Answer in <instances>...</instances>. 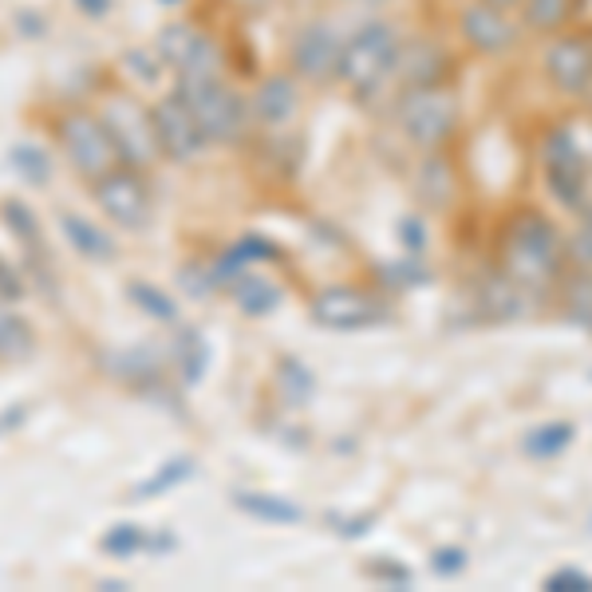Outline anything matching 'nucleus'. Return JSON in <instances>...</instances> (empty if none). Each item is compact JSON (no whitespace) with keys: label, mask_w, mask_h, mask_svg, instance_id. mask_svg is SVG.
Returning <instances> with one entry per match:
<instances>
[{"label":"nucleus","mask_w":592,"mask_h":592,"mask_svg":"<svg viewBox=\"0 0 592 592\" xmlns=\"http://www.w3.org/2000/svg\"><path fill=\"white\" fill-rule=\"evenodd\" d=\"M234 505L241 513H249L253 522H265V525H300L305 522V510L281 493H265V490H237L234 493Z\"/></svg>","instance_id":"16"},{"label":"nucleus","mask_w":592,"mask_h":592,"mask_svg":"<svg viewBox=\"0 0 592 592\" xmlns=\"http://www.w3.org/2000/svg\"><path fill=\"white\" fill-rule=\"evenodd\" d=\"M545 71L561 91L584 95L592 83V39L589 36H565L557 39L545 56Z\"/></svg>","instance_id":"11"},{"label":"nucleus","mask_w":592,"mask_h":592,"mask_svg":"<svg viewBox=\"0 0 592 592\" xmlns=\"http://www.w3.org/2000/svg\"><path fill=\"white\" fill-rule=\"evenodd\" d=\"M127 296L135 300L138 308L147 316H155V320H162V325H170V320H178V305L170 300L167 293H158L155 285H143V281H130L127 285Z\"/></svg>","instance_id":"28"},{"label":"nucleus","mask_w":592,"mask_h":592,"mask_svg":"<svg viewBox=\"0 0 592 592\" xmlns=\"http://www.w3.org/2000/svg\"><path fill=\"white\" fill-rule=\"evenodd\" d=\"M194 470H197V463L190 458V454H174V458H167V463L158 466L150 478H143L130 498H135V502H150V498H158V493H167V490H174V486L186 482V478H194Z\"/></svg>","instance_id":"22"},{"label":"nucleus","mask_w":592,"mask_h":592,"mask_svg":"<svg viewBox=\"0 0 592 592\" xmlns=\"http://www.w3.org/2000/svg\"><path fill=\"white\" fill-rule=\"evenodd\" d=\"M300 107V95H296V83L285 76H269L253 95V118L265 123V127H288Z\"/></svg>","instance_id":"14"},{"label":"nucleus","mask_w":592,"mask_h":592,"mask_svg":"<svg viewBox=\"0 0 592 592\" xmlns=\"http://www.w3.org/2000/svg\"><path fill=\"white\" fill-rule=\"evenodd\" d=\"M557 265H561V237L549 217H513L510 234H505V276H513L517 285H545L553 281Z\"/></svg>","instance_id":"2"},{"label":"nucleus","mask_w":592,"mask_h":592,"mask_svg":"<svg viewBox=\"0 0 592 592\" xmlns=\"http://www.w3.org/2000/svg\"><path fill=\"white\" fill-rule=\"evenodd\" d=\"M276 379H281V391H285V399L293 407H305L308 399H312V391H316V375L308 372L300 360H281V367H276Z\"/></svg>","instance_id":"25"},{"label":"nucleus","mask_w":592,"mask_h":592,"mask_svg":"<svg viewBox=\"0 0 592 592\" xmlns=\"http://www.w3.org/2000/svg\"><path fill=\"white\" fill-rule=\"evenodd\" d=\"M463 36L470 39L478 52H486V56H498V52H505L513 39H517V32H513V24L505 20L502 9L478 4V9L463 12Z\"/></svg>","instance_id":"13"},{"label":"nucleus","mask_w":592,"mask_h":592,"mask_svg":"<svg viewBox=\"0 0 592 592\" xmlns=\"http://www.w3.org/2000/svg\"><path fill=\"white\" fill-rule=\"evenodd\" d=\"M419 194H423L431 206H446V202L454 197L451 167H446V162H439V158L423 162V170H419Z\"/></svg>","instance_id":"27"},{"label":"nucleus","mask_w":592,"mask_h":592,"mask_svg":"<svg viewBox=\"0 0 592 592\" xmlns=\"http://www.w3.org/2000/svg\"><path fill=\"white\" fill-rule=\"evenodd\" d=\"M178 95L186 99V107L194 111L197 127L202 135L214 138V143H234L241 138L249 123V111L241 103L234 88H226L217 76H206V79H182L178 83Z\"/></svg>","instance_id":"3"},{"label":"nucleus","mask_w":592,"mask_h":592,"mask_svg":"<svg viewBox=\"0 0 592 592\" xmlns=\"http://www.w3.org/2000/svg\"><path fill=\"white\" fill-rule=\"evenodd\" d=\"M143 549H147V533L130 522L111 525V530L103 533V553H111V557H135V553Z\"/></svg>","instance_id":"30"},{"label":"nucleus","mask_w":592,"mask_h":592,"mask_svg":"<svg viewBox=\"0 0 592 592\" xmlns=\"http://www.w3.org/2000/svg\"><path fill=\"white\" fill-rule=\"evenodd\" d=\"M572 12V0H525V24L537 32L561 29Z\"/></svg>","instance_id":"29"},{"label":"nucleus","mask_w":592,"mask_h":592,"mask_svg":"<svg viewBox=\"0 0 592 592\" xmlns=\"http://www.w3.org/2000/svg\"><path fill=\"white\" fill-rule=\"evenodd\" d=\"M95 190V202L99 209L115 221L118 229H127V234H138V229L150 226V217H155V206H150V190L147 182L130 170H107L103 178L91 182Z\"/></svg>","instance_id":"5"},{"label":"nucleus","mask_w":592,"mask_h":592,"mask_svg":"<svg viewBox=\"0 0 592 592\" xmlns=\"http://www.w3.org/2000/svg\"><path fill=\"white\" fill-rule=\"evenodd\" d=\"M36 348V332L20 312H12L9 305H0V364H20L29 360Z\"/></svg>","instance_id":"19"},{"label":"nucleus","mask_w":592,"mask_h":592,"mask_svg":"<svg viewBox=\"0 0 592 592\" xmlns=\"http://www.w3.org/2000/svg\"><path fill=\"white\" fill-rule=\"evenodd\" d=\"M399 241H403L407 253H423L426 246V226L419 214H407L403 221H399Z\"/></svg>","instance_id":"37"},{"label":"nucleus","mask_w":592,"mask_h":592,"mask_svg":"<svg viewBox=\"0 0 592 592\" xmlns=\"http://www.w3.org/2000/svg\"><path fill=\"white\" fill-rule=\"evenodd\" d=\"M482 4H490V9H513V4H522V0H482Z\"/></svg>","instance_id":"43"},{"label":"nucleus","mask_w":592,"mask_h":592,"mask_svg":"<svg viewBox=\"0 0 592 592\" xmlns=\"http://www.w3.org/2000/svg\"><path fill=\"white\" fill-rule=\"evenodd\" d=\"M4 217H9V226L24 237V246H32L36 253H44V237H39L36 217H32L29 209L20 206V202H9V206H4Z\"/></svg>","instance_id":"32"},{"label":"nucleus","mask_w":592,"mask_h":592,"mask_svg":"<svg viewBox=\"0 0 592 592\" xmlns=\"http://www.w3.org/2000/svg\"><path fill=\"white\" fill-rule=\"evenodd\" d=\"M466 565H470V557H466L463 545H443V549L431 553V569L443 577V581H451V577H458V572H466Z\"/></svg>","instance_id":"33"},{"label":"nucleus","mask_w":592,"mask_h":592,"mask_svg":"<svg viewBox=\"0 0 592 592\" xmlns=\"http://www.w3.org/2000/svg\"><path fill=\"white\" fill-rule=\"evenodd\" d=\"M589 533H592V517H589Z\"/></svg>","instance_id":"46"},{"label":"nucleus","mask_w":592,"mask_h":592,"mask_svg":"<svg viewBox=\"0 0 592 592\" xmlns=\"http://www.w3.org/2000/svg\"><path fill=\"white\" fill-rule=\"evenodd\" d=\"M0 288H4V300H16L20 293H24V285H20V276H12V269L0 261Z\"/></svg>","instance_id":"41"},{"label":"nucleus","mask_w":592,"mask_h":592,"mask_svg":"<svg viewBox=\"0 0 592 592\" xmlns=\"http://www.w3.org/2000/svg\"><path fill=\"white\" fill-rule=\"evenodd\" d=\"M150 118H155L158 150H162L167 158H174V162H190V158L202 155L206 135H202L194 111L186 107V99L178 95V91L162 99V103L150 111Z\"/></svg>","instance_id":"10"},{"label":"nucleus","mask_w":592,"mask_h":592,"mask_svg":"<svg viewBox=\"0 0 592 592\" xmlns=\"http://www.w3.org/2000/svg\"><path fill=\"white\" fill-rule=\"evenodd\" d=\"M162 64L178 71V79H206L217 76V64H221V52L202 29H190V24H170L158 36V52Z\"/></svg>","instance_id":"8"},{"label":"nucleus","mask_w":592,"mask_h":592,"mask_svg":"<svg viewBox=\"0 0 592 592\" xmlns=\"http://www.w3.org/2000/svg\"><path fill=\"white\" fill-rule=\"evenodd\" d=\"M572 439H577V426L565 423V419H553V423H542V426H533V431H525L522 451L530 454V458H537V463H549V458L569 451Z\"/></svg>","instance_id":"18"},{"label":"nucleus","mask_w":592,"mask_h":592,"mask_svg":"<svg viewBox=\"0 0 592 592\" xmlns=\"http://www.w3.org/2000/svg\"><path fill=\"white\" fill-rule=\"evenodd\" d=\"M545 186L549 194L569 209L589 206V182H584V167H545Z\"/></svg>","instance_id":"23"},{"label":"nucleus","mask_w":592,"mask_h":592,"mask_svg":"<svg viewBox=\"0 0 592 592\" xmlns=\"http://www.w3.org/2000/svg\"><path fill=\"white\" fill-rule=\"evenodd\" d=\"M569 249H572V257H577L581 265H592V217L584 221L581 229H577V234H572Z\"/></svg>","instance_id":"40"},{"label":"nucleus","mask_w":592,"mask_h":592,"mask_svg":"<svg viewBox=\"0 0 592 592\" xmlns=\"http://www.w3.org/2000/svg\"><path fill=\"white\" fill-rule=\"evenodd\" d=\"M76 4H79V12H83V16H91V20L107 16V12H111V0H76Z\"/></svg>","instance_id":"42"},{"label":"nucleus","mask_w":592,"mask_h":592,"mask_svg":"<svg viewBox=\"0 0 592 592\" xmlns=\"http://www.w3.org/2000/svg\"><path fill=\"white\" fill-rule=\"evenodd\" d=\"M367 4H379V0H367Z\"/></svg>","instance_id":"45"},{"label":"nucleus","mask_w":592,"mask_h":592,"mask_svg":"<svg viewBox=\"0 0 592 592\" xmlns=\"http://www.w3.org/2000/svg\"><path fill=\"white\" fill-rule=\"evenodd\" d=\"M340 48L344 44L335 39V32L328 24H308L293 39V64L305 79L320 83V79H332L335 68H340Z\"/></svg>","instance_id":"12"},{"label":"nucleus","mask_w":592,"mask_h":592,"mask_svg":"<svg viewBox=\"0 0 592 592\" xmlns=\"http://www.w3.org/2000/svg\"><path fill=\"white\" fill-rule=\"evenodd\" d=\"M542 155H545V167H584L581 147H577L572 130H553V135L545 138Z\"/></svg>","instance_id":"31"},{"label":"nucleus","mask_w":592,"mask_h":592,"mask_svg":"<svg viewBox=\"0 0 592 592\" xmlns=\"http://www.w3.org/2000/svg\"><path fill=\"white\" fill-rule=\"evenodd\" d=\"M454 123H458V103L451 91L443 88H414L403 99V130L414 147L434 150L451 138Z\"/></svg>","instance_id":"6"},{"label":"nucleus","mask_w":592,"mask_h":592,"mask_svg":"<svg viewBox=\"0 0 592 592\" xmlns=\"http://www.w3.org/2000/svg\"><path fill=\"white\" fill-rule=\"evenodd\" d=\"M384 281H387V285L407 288V285H423L426 276H423V269H419V265L403 261V265H387V269H384Z\"/></svg>","instance_id":"38"},{"label":"nucleus","mask_w":592,"mask_h":592,"mask_svg":"<svg viewBox=\"0 0 592 592\" xmlns=\"http://www.w3.org/2000/svg\"><path fill=\"white\" fill-rule=\"evenodd\" d=\"M379 300L364 288H352V285H335L325 288V293H316L312 300V320L328 332H360V328H372L379 325Z\"/></svg>","instance_id":"9"},{"label":"nucleus","mask_w":592,"mask_h":592,"mask_svg":"<svg viewBox=\"0 0 592 592\" xmlns=\"http://www.w3.org/2000/svg\"><path fill=\"white\" fill-rule=\"evenodd\" d=\"M229 293H234V300L241 305L246 316H269L281 305V288H276L269 276L257 273V269H246L237 281H229Z\"/></svg>","instance_id":"17"},{"label":"nucleus","mask_w":592,"mask_h":592,"mask_svg":"<svg viewBox=\"0 0 592 592\" xmlns=\"http://www.w3.org/2000/svg\"><path fill=\"white\" fill-rule=\"evenodd\" d=\"M59 138H64V150H68L71 167L83 178H91V182L103 178L107 170H115L118 150L115 143H111L107 127H103V118L76 111V115H68L59 123Z\"/></svg>","instance_id":"7"},{"label":"nucleus","mask_w":592,"mask_h":592,"mask_svg":"<svg viewBox=\"0 0 592 592\" xmlns=\"http://www.w3.org/2000/svg\"><path fill=\"white\" fill-rule=\"evenodd\" d=\"M103 127L115 143L118 158H127L130 167H147L158 158V135L150 111H143L130 95H111L103 103Z\"/></svg>","instance_id":"4"},{"label":"nucleus","mask_w":592,"mask_h":592,"mask_svg":"<svg viewBox=\"0 0 592 592\" xmlns=\"http://www.w3.org/2000/svg\"><path fill=\"white\" fill-rule=\"evenodd\" d=\"M589 589H592V577H589V572L569 569V565L545 577V592H589Z\"/></svg>","instance_id":"34"},{"label":"nucleus","mask_w":592,"mask_h":592,"mask_svg":"<svg viewBox=\"0 0 592 592\" xmlns=\"http://www.w3.org/2000/svg\"><path fill=\"white\" fill-rule=\"evenodd\" d=\"M332 522H335V533H340V537H364V533H372L375 513H360V517H332Z\"/></svg>","instance_id":"39"},{"label":"nucleus","mask_w":592,"mask_h":592,"mask_svg":"<svg viewBox=\"0 0 592 592\" xmlns=\"http://www.w3.org/2000/svg\"><path fill=\"white\" fill-rule=\"evenodd\" d=\"M246 4H265V0H246Z\"/></svg>","instance_id":"44"},{"label":"nucleus","mask_w":592,"mask_h":592,"mask_svg":"<svg viewBox=\"0 0 592 592\" xmlns=\"http://www.w3.org/2000/svg\"><path fill=\"white\" fill-rule=\"evenodd\" d=\"M111 372L118 379H127L130 387H147L162 379V355L155 348H127V352L111 355Z\"/></svg>","instance_id":"20"},{"label":"nucleus","mask_w":592,"mask_h":592,"mask_svg":"<svg viewBox=\"0 0 592 592\" xmlns=\"http://www.w3.org/2000/svg\"><path fill=\"white\" fill-rule=\"evenodd\" d=\"M569 316L577 325L592 328V281H577L569 293Z\"/></svg>","instance_id":"36"},{"label":"nucleus","mask_w":592,"mask_h":592,"mask_svg":"<svg viewBox=\"0 0 592 592\" xmlns=\"http://www.w3.org/2000/svg\"><path fill=\"white\" fill-rule=\"evenodd\" d=\"M367 572H372L379 584H387V589H407V584H411V569L399 561H384V557L367 565Z\"/></svg>","instance_id":"35"},{"label":"nucleus","mask_w":592,"mask_h":592,"mask_svg":"<svg viewBox=\"0 0 592 592\" xmlns=\"http://www.w3.org/2000/svg\"><path fill=\"white\" fill-rule=\"evenodd\" d=\"M174 364H178V372H182V379H186V384H197V379L206 375L209 344H206V335L197 332V328L178 332V340H174Z\"/></svg>","instance_id":"24"},{"label":"nucleus","mask_w":592,"mask_h":592,"mask_svg":"<svg viewBox=\"0 0 592 592\" xmlns=\"http://www.w3.org/2000/svg\"><path fill=\"white\" fill-rule=\"evenodd\" d=\"M12 167H16V174L24 178V182H32V186H44L52 178V158L44 155V147H36V143H16V147H12Z\"/></svg>","instance_id":"26"},{"label":"nucleus","mask_w":592,"mask_h":592,"mask_svg":"<svg viewBox=\"0 0 592 592\" xmlns=\"http://www.w3.org/2000/svg\"><path fill=\"white\" fill-rule=\"evenodd\" d=\"M482 312L490 316V320H517V316L525 312V293L522 285L513 281V276H493L490 285L482 288Z\"/></svg>","instance_id":"21"},{"label":"nucleus","mask_w":592,"mask_h":592,"mask_svg":"<svg viewBox=\"0 0 592 592\" xmlns=\"http://www.w3.org/2000/svg\"><path fill=\"white\" fill-rule=\"evenodd\" d=\"M59 234H64V241H68L79 257L99 261V265H103V261H115V253H118L115 241H111L95 221H88L83 214H71V209L59 214Z\"/></svg>","instance_id":"15"},{"label":"nucleus","mask_w":592,"mask_h":592,"mask_svg":"<svg viewBox=\"0 0 592 592\" xmlns=\"http://www.w3.org/2000/svg\"><path fill=\"white\" fill-rule=\"evenodd\" d=\"M399 56H403V48H399V36H395L391 24L372 20V24H364V29L340 48V68H335V76L344 79L355 95H372V91H379L387 79L395 76Z\"/></svg>","instance_id":"1"}]
</instances>
